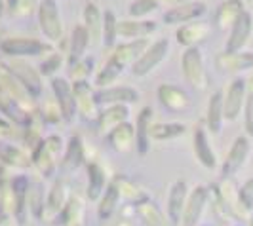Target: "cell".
Masks as SVG:
<instances>
[{"instance_id":"816d5d0a","label":"cell","mask_w":253,"mask_h":226,"mask_svg":"<svg viewBox=\"0 0 253 226\" xmlns=\"http://www.w3.org/2000/svg\"><path fill=\"white\" fill-rule=\"evenodd\" d=\"M244 129H246V135L253 137V93H248V99L244 105Z\"/></svg>"},{"instance_id":"836d02e7","label":"cell","mask_w":253,"mask_h":226,"mask_svg":"<svg viewBox=\"0 0 253 226\" xmlns=\"http://www.w3.org/2000/svg\"><path fill=\"white\" fill-rule=\"evenodd\" d=\"M244 12H246V4L242 0H223L217 6L215 15H213V23L217 25V29L227 31V29L234 25V21Z\"/></svg>"},{"instance_id":"9c48e42d","label":"cell","mask_w":253,"mask_h":226,"mask_svg":"<svg viewBox=\"0 0 253 226\" xmlns=\"http://www.w3.org/2000/svg\"><path fill=\"white\" fill-rule=\"evenodd\" d=\"M248 82L244 78H234L228 84L227 91H223V109H225V120L234 122L244 113V105L248 99Z\"/></svg>"},{"instance_id":"6f0895ef","label":"cell","mask_w":253,"mask_h":226,"mask_svg":"<svg viewBox=\"0 0 253 226\" xmlns=\"http://www.w3.org/2000/svg\"><path fill=\"white\" fill-rule=\"evenodd\" d=\"M250 226H253V211H252V217H250Z\"/></svg>"},{"instance_id":"f546056e","label":"cell","mask_w":253,"mask_h":226,"mask_svg":"<svg viewBox=\"0 0 253 226\" xmlns=\"http://www.w3.org/2000/svg\"><path fill=\"white\" fill-rule=\"evenodd\" d=\"M91 46L89 44V35L86 31L84 23H78L75 25L73 33H71V38H69V48H67V65L78 63L80 59L86 57V51Z\"/></svg>"},{"instance_id":"83f0119b","label":"cell","mask_w":253,"mask_h":226,"mask_svg":"<svg viewBox=\"0 0 253 226\" xmlns=\"http://www.w3.org/2000/svg\"><path fill=\"white\" fill-rule=\"evenodd\" d=\"M152 113L151 107H143L135 118V151L141 156H145L151 151V126H152Z\"/></svg>"},{"instance_id":"603a6c76","label":"cell","mask_w":253,"mask_h":226,"mask_svg":"<svg viewBox=\"0 0 253 226\" xmlns=\"http://www.w3.org/2000/svg\"><path fill=\"white\" fill-rule=\"evenodd\" d=\"M156 97H158V103L171 113H181L190 105L189 93L175 84H162L156 89Z\"/></svg>"},{"instance_id":"2e32d148","label":"cell","mask_w":253,"mask_h":226,"mask_svg":"<svg viewBox=\"0 0 253 226\" xmlns=\"http://www.w3.org/2000/svg\"><path fill=\"white\" fill-rule=\"evenodd\" d=\"M252 33H253V15L252 12L246 10L234 21V25L230 27L227 44H225V51H242L248 46V42L252 38Z\"/></svg>"},{"instance_id":"b9f144b4","label":"cell","mask_w":253,"mask_h":226,"mask_svg":"<svg viewBox=\"0 0 253 226\" xmlns=\"http://www.w3.org/2000/svg\"><path fill=\"white\" fill-rule=\"evenodd\" d=\"M189 2V0H135L129 6V17H147L154 10L160 8H173L177 4Z\"/></svg>"},{"instance_id":"f907efd6","label":"cell","mask_w":253,"mask_h":226,"mask_svg":"<svg viewBox=\"0 0 253 226\" xmlns=\"http://www.w3.org/2000/svg\"><path fill=\"white\" fill-rule=\"evenodd\" d=\"M238 198H240L242 207L252 213L253 211V177H250L242 187H238Z\"/></svg>"},{"instance_id":"277c9868","label":"cell","mask_w":253,"mask_h":226,"mask_svg":"<svg viewBox=\"0 0 253 226\" xmlns=\"http://www.w3.org/2000/svg\"><path fill=\"white\" fill-rule=\"evenodd\" d=\"M38 17V29L44 35L48 42H61L65 35L63 19L59 12V2L57 0H40L37 10Z\"/></svg>"},{"instance_id":"ac0fdd59","label":"cell","mask_w":253,"mask_h":226,"mask_svg":"<svg viewBox=\"0 0 253 226\" xmlns=\"http://www.w3.org/2000/svg\"><path fill=\"white\" fill-rule=\"evenodd\" d=\"M192 151L198 163L206 169H215L217 167V156L215 151L210 143V131L206 126H196L192 133Z\"/></svg>"},{"instance_id":"30bf717a","label":"cell","mask_w":253,"mask_h":226,"mask_svg":"<svg viewBox=\"0 0 253 226\" xmlns=\"http://www.w3.org/2000/svg\"><path fill=\"white\" fill-rule=\"evenodd\" d=\"M149 46H151L149 38L127 40V42H122V44H116L107 61L113 63L114 67H118L120 71H124V69H127V67H131V65L135 63Z\"/></svg>"},{"instance_id":"d6986e66","label":"cell","mask_w":253,"mask_h":226,"mask_svg":"<svg viewBox=\"0 0 253 226\" xmlns=\"http://www.w3.org/2000/svg\"><path fill=\"white\" fill-rule=\"evenodd\" d=\"M187 200H189V185H187V181L179 179L169 187L168 203H166V213H168L169 221L175 226L181 225V217H183V211H185Z\"/></svg>"},{"instance_id":"484cf974","label":"cell","mask_w":253,"mask_h":226,"mask_svg":"<svg viewBox=\"0 0 253 226\" xmlns=\"http://www.w3.org/2000/svg\"><path fill=\"white\" fill-rule=\"evenodd\" d=\"M129 118V109L127 105H109V107H103L97 120H95V126H97V133L105 135L109 131H113L116 126L127 122Z\"/></svg>"},{"instance_id":"ab89813d","label":"cell","mask_w":253,"mask_h":226,"mask_svg":"<svg viewBox=\"0 0 253 226\" xmlns=\"http://www.w3.org/2000/svg\"><path fill=\"white\" fill-rule=\"evenodd\" d=\"M120 200L122 198L118 194V188H116V185L111 181L109 187L103 192V196L97 200V217H99V221H109L116 213V209L120 205Z\"/></svg>"},{"instance_id":"ffe728a7","label":"cell","mask_w":253,"mask_h":226,"mask_svg":"<svg viewBox=\"0 0 253 226\" xmlns=\"http://www.w3.org/2000/svg\"><path fill=\"white\" fill-rule=\"evenodd\" d=\"M211 33V25L206 23V21H190V23H185V25H179L177 33H175V38L177 42L187 50V48H198L202 42L208 40Z\"/></svg>"},{"instance_id":"f5cc1de1","label":"cell","mask_w":253,"mask_h":226,"mask_svg":"<svg viewBox=\"0 0 253 226\" xmlns=\"http://www.w3.org/2000/svg\"><path fill=\"white\" fill-rule=\"evenodd\" d=\"M15 135V126L4 116H0V141H8Z\"/></svg>"},{"instance_id":"7bdbcfd3","label":"cell","mask_w":253,"mask_h":226,"mask_svg":"<svg viewBox=\"0 0 253 226\" xmlns=\"http://www.w3.org/2000/svg\"><path fill=\"white\" fill-rule=\"evenodd\" d=\"M44 120L42 116L38 114V111L33 113L29 124L25 127H21V139H23V145H25L29 151H33L38 143L44 139Z\"/></svg>"},{"instance_id":"d590c367","label":"cell","mask_w":253,"mask_h":226,"mask_svg":"<svg viewBox=\"0 0 253 226\" xmlns=\"http://www.w3.org/2000/svg\"><path fill=\"white\" fill-rule=\"evenodd\" d=\"M225 124V109H223V91L217 89L211 93L208 111H206V129L213 135H219Z\"/></svg>"},{"instance_id":"4fadbf2b","label":"cell","mask_w":253,"mask_h":226,"mask_svg":"<svg viewBox=\"0 0 253 226\" xmlns=\"http://www.w3.org/2000/svg\"><path fill=\"white\" fill-rule=\"evenodd\" d=\"M206 12H208V6L204 2L189 0V2L173 6V8H168L162 15V19H164L166 25H185V23L200 19L202 15H206Z\"/></svg>"},{"instance_id":"74e56055","label":"cell","mask_w":253,"mask_h":226,"mask_svg":"<svg viewBox=\"0 0 253 226\" xmlns=\"http://www.w3.org/2000/svg\"><path fill=\"white\" fill-rule=\"evenodd\" d=\"M113 183L116 185V188H118L120 198L126 200L127 203H131V205H137V203H141V201L149 200L147 190L143 188L139 183H135L133 179H129V177L116 175L113 179Z\"/></svg>"},{"instance_id":"e575fe53","label":"cell","mask_w":253,"mask_h":226,"mask_svg":"<svg viewBox=\"0 0 253 226\" xmlns=\"http://www.w3.org/2000/svg\"><path fill=\"white\" fill-rule=\"evenodd\" d=\"M35 111H27L23 105H19L17 101H13L12 97H8L4 91H0V114L10 120L13 126L25 127L31 120Z\"/></svg>"},{"instance_id":"52a82bcc","label":"cell","mask_w":253,"mask_h":226,"mask_svg":"<svg viewBox=\"0 0 253 226\" xmlns=\"http://www.w3.org/2000/svg\"><path fill=\"white\" fill-rule=\"evenodd\" d=\"M168 53H169V40L168 38H160V40L152 42L151 46L143 51L139 59L131 65V75L137 76V78L149 76L156 67L164 63Z\"/></svg>"},{"instance_id":"7402d4cb","label":"cell","mask_w":253,"mask_h":226,"mask_svg":"<svg viewBox=\"0 0 253 226\" xmlns=\"http://www.w3.org/2000/svg\"><path fill=\"white\" fill-rule=\"evenodd\" d=\"M97 101L101 107L109 105H131L139 101V91L129 86H109V88H99L95 91Z\"/></svg>"},{"instance_id":"5b68a950","label":"cell","mask_w":253,"mask_h":226,"mask_svg":"<svg viewBox=\"0 0 253 226\" xmlns=\"http://www.w3.org/2000/svg\"><path fill=\"white\" fill-rule=\"evenodd\" d=\"M181 71L185 80L198 91H204L210 84V73L200 48H187L181 55Z\"/></svg>"},{"instance_id":"c3c4849f","label":"cell","mask_w":253,"mask_h":226,"mask_svg":"<svg viewBox=\"0 0 253 226\" xmlns=\"http://www.w3.org/2000/svg\"><path fill=\"white\" fill-rule=\"evenodd\" d=\"M40 0H8V10L13 17H29L37 13Z\"/></svg>"},{"instance_id":"3957f363","label":"cell","mask_w":253,"mask_h":226,"mask_svg":"<svg viewBox=\"0 0 253 226\" xmlns=\"http://www.w3.org/2000/svg\"><path fill=\"white\" fill-rule=\"evenodd\" d=\"M0 51L8 57H46L51 51H55L53 44L48 40L27 37H10L0 42Z\"/></svg>"},{"instance_id":"f35d334b","label":"cell","mask_w":253,"mask_h":226,"mask_svg":"<svg viewBox=\"0 0 253 226\" xmlns=\"http://www.w3.org/2000/svg\"><path fill=\"white\" fill-rule=\"evenodd\" d=\"M46 194L48 190L44 188L42 181H29V188H27V207H29V215L33 219L40 221V215L46 203Z\"/></svg>"},{"instance_id":"ee69618b","label":"cell","mask_w":253,"mask_h":226,"mask_svg":"<svg viewBox=\"0 0 253 226\" xmlns=\"http://www.w3.org/2000/svg\"><path fill=\"white\" fill-rule=\"evenodd\" d=\"M118 42V17L113 10L103 12V46L114 48Z\"/></svg>"},{"instance_id":"bcb514c9","label":"cell","mask_w":253,"mask_h":226,"mask_svg":"<svg viewBox=\"0 0 253 226\" xmlns=\"http://www.w3.org/2000/svg\"><path fill=\"white\" fill-rule=\"evenodd\" d=\"M93 59L91 57H84L78 63L69 67V76L73 82H88L91 73H93Z\"/></svg>"},{"instance_id":"60d3db41","label":"cell","mask_w":253,"mask_h":226,"mask_svg":"<svg viewBox=\"0 0 253 226\" xmlns=\"http://www.w3.org/2000/svg\"><path fill=\"white\" fill-rule=\"evenodd\" d=\"M187 133L185 124L179 122H152L151 126V139L156 143H164V141H175L183 137Z\"/></svg>"},{"instance_id":"8d00e7d4","label":"cell","mask_w":253,"mask_h":226,"mask_svg":"<svg viewBox=\"0 0 253 226\" xmlns=\"http://www.w3.org/2000/svg\"><path fill=\"white\" fill-rule=\"evenodd\" d=\"M133 207H135V215L139 217V221L145 226H175L169 221L168 213H164L151 198L133 205Z\"/></svg>"},{"instance_id":"db71d44e","label":"cell","mask_w":253,"mask_h":226,"mask_svg":"<svg viewBox=\"0 0 253 226\" xmlns=\"http://www.w3.org/2000/svg\"><path fill=\"white\" fill-rule=\"evenodd\" d=\"M6 10H8V0H0V17L4 15Z\"/></svg>"},{"instance_id":"8fae6325","label":"cell","mask_w":253,"mask_h":226,"mask_svg":"<svg viewBox=\"0 0 253 226\" xmlns=\"http://www.w3.org/2000/svg\"><path fill=\"white\" fill-rule=\"evenodd\" d=\"M208 205H210V187L198 185L196 188H192V192H189V200L179 226H198Z\"/></svg>"},{"instance_id":"9a60e30c","label":"cell","mask_w":253,"mask_h":226,"mask_svg":"<svg viewBox=\"0 0 253 226\" xmlns=\"http://www.w3.org/2000/svg\"><path fill=\"white\" fill-rule=\"evenodd\" d=\"M0 91H4L8 97L17 101L19 105H23L27 111H37L35 109V101L31 97V93L23 88V84L12 75V71L4 63H0Z\"/></svg>"},{"instance_id":"6da1fadb","label":"cell","mask_w":253,"mask_h":226,"mask_svg":"<svg viewBox=\"0 0 253 226\" xmlns=\"http://www.w3.org/2000/svg\"><path fill=\"white\" fill-rule=\"evenodd\" d=\"M65 151V141L61 135H46L38 143L37 147L31 151L33 158V167L38 171L42 179H53L59 165H61V156Z\"/></svg>"},{"instance_id":"11a10c76","label":"cell","mask_w":253,"mask_h":226,"mask_svg":"<svg viewBox=\"0 0 253 226\" xmlns=\"http://www.w3.org/2000/svg\"><path fill=\"white\" fill-rule=\"evenodd\" d=\"M248 91H250V93H253V75L250 76V80H248Z\"/></svg>"},{"instance_id":"7dc6e473","label":"cell","mask_w":253,"mask_h":226,"mask_svg":"<svg viewBox=\"0 0 253 226\" xmlns=\"http://www.w3.org/2000/svg\"><path fill=\"white\" fill-rule=\"evenodd\" d=\"M38 114L42 116L44 124H50V126H55V124H59V122L63 120V114H61V109H59L55 97L44 101V103H42V109L38 111Z\"/></svg>"},{"instance_id":"d4e9b609","label":"cell","mask_w":253,"mask_h":226,"mask_svg":"<svg viewBox=\"0 0 253 226\" xmlns=\"http://www.w3.org/2000/svg\"><path fill=\"white\" fill-rule=\"evenodd\" d=\"M10 187L13 192V221L17 225H25L29 219V207H27V188H29V177L13 175L10 179Z\"/></svg>"},{"instance_id":"8992f818","label":"cell","mask_w":253,"mask_h":226,"mask_svg":"<svg viewBox=\"0 0 253 226\" xmlns=\"http://www.w3.org/2000/svg\"><path fill=\"white\" fill-rule=\"evenodd\" d=\"M6 67L12 71V75L23 84V88L31 93L33 99H40L42 97V91H44V84H42V78L44 76L40 75L35 65H31L27 59L23 57H10L6 61Z\"/></svg>"},{"instance_id":"5bb4252c","label":"cell","mask_w":253,"mask_h":226,"mask_svg":"<svg viewBox=\"0 0 253 226\" xmlns=\"http://www.w3.org/2000/svg\"><path fill=\"white\" fill-rule=\"evenodd\" d=\"M51 93L57 101L61 114H63V122H73L76 116V103H75V91H73V82H69L67 78L61 76H53L50 82Z\"/></svg>"},{"instance_id":"f6af8a7d","label":"cell","mask_w":253,"mask_h":226,"mask_svg":"<svg viewBox=\"0 0 253 226\" xmlns=\"http://www.w3.org/2000/svg\"><path fill=\"white\" fill-rule=\"evenodd\" d=\"M63 63H65L63 53H59V51L55 50V51H51L50 55L42 57V61H40V65H38V71H40V75L42 76L53 78V76L61 71Z\"/></svg>"},{"instance_id":"f1b7e54d","label":"cell","mask_w":253,"mask_h":226,"mask_svg":"<svg viewBox=\"0 0 253 226\" xmlns=\"http://www.w3.org/2000/svg\"><path fill=\"white\" fill-rule=\"evenodd\" d=\"M86 162V149H84V141L80 135H73L65 143V151L61 156V167L65 171H76L80 169Z\"/></svg>"},{"instance_id":"d6a6232c","label":"cell","mask_w":253,"mask_h":226,"mask_svg":"<svg viewBox=\"0 0 253 226\" xmlns=\"http://www.w3.org/2000/svg\"><path fill=\"white\" fill-rule=\"evenodd\" d=\"M61 226H88V205L86 200L75 192L61 215Z\"/></svg>"},{"instance_id":"44dd1931","label":"cell","mask_w":253,"mask_h":226,"mask_svg":"<svg viewBox=\"0 0 253 226\" xmlns=\"http://www.w3.org/2000/svg\"><path fill=\"white\" fill-rule=\"evenodd\" d=\"M158 29V23L145 17H129L118 21V38L126 40H141V38L151 37Z\"/></svg>"},{"instance_id":"e0dca14e","label":"cell","mask_w":253,"mask_h":226,"mask_svg":"<svg viewBox=\"0 0 253 226\" xmlns=\"http://www.w3.org/2000/svg\"><path fill=\"white\" fill-rule=\"evenodd\" d=\"M0 163L4 167H12L17 171H27L33 167L31 152L25 147L13 145L10 141H0Z\"/></svg>"},{"instance_id":"7a4b0ae2","label":"cell","mask_w":253,"mask_h":226,"mask_svg":"<svg viewBox=\"0 0 253 226\" xmlns=\"http://www.w3.org/2000/svg\"><path fill=\"white\" fill-rule=\"evenodd\" d=\"M71 194L73 192H71V187H69V181L65 177H55L50 190H48V194H46V203H44V209H42V215H40V223L42 225H57V223H61V215H63L67 203H69Z\"/></svg>"},{"instance_id":"1f68e13d","label":"cell","mask_w":253,"mask_h":226,"mask_svg":"<svg viewBox=\"0 0 253 226\" xmlns=\"http://www.w3.org/2000/svg\"><path fill=\"white\" fill-rule=\"evenodd\" d=\"M86 173H88V188H86V198L89 201H97L103 196L105 188L109 187V177L107 171L99 162L86 163Z\"/></svg>"},{"instance_id":"4316f807","label":"cell","mask_w":253,"mask_h":226,"mask_svg":"<svg viewBox=\"0 0 253 226\" xmlns=\"http://www.w3.org/2000/svg\"><path fill=\"white\" fill-rule=\"evenodd\" d=\"M107 143L114 152L118 154H126L135 149V124H131L129 120L116 126L113 131L107 133Z\"/></svg>"},{"instance_id":"681fc988","label":"cell","mask_w":253,"mask_h":226,"mask_svg":"<svg viewBox=\"0 0 253 226\" xmlns=\"http://www.w3.org/2000/svg\"><path fill=\"white\" fill-rule=\"evenodd\" d=\"M124 71H120V69H116L114 65H111L109 61H105L103 65V69L95 75V86L97 88H109V86H113L114 82L122 76Z\"/></svg>"},{"instance_id":"cb8c5ba5","label":"cell","mask_w":253,"mask_h":226,"mask_svg":"<svg viewBox=\"0 0 253 226\" xmlns=\"http://www.w3.org/2000/svg\"><path fill=\"white\" fill-rule=\"evenodd\" d=\"M215 67L221 73H244L253 69V51H223L215 57Z\"/></svg>"},{"instance_id":"9f6ffc18","label":"cell","mask_w":253,"mask_h":226,"mask_svg":"<svg viewBox=\"0 0 253 226\" xmlns=\"http://www.w3.org/2000/svg\"><path fill=\"white\" fill-rule=\"evenodd\" d=\"M116 226H133V225H131V223H127L126 219H122V221H120V223H118Z\"/></svg>"},{"instance_id":"7c38bea8","label":"cell","mask_w":253,"mask_h":226,"mask_svg":"<svg viewBox=\"0 0 253 226\" xmlns=\"http://www.w3.org/2000/svg\"><path fill=\"white\" fill-rule=\"evenodd\" d=\"M252 154V143L248 135H240L234 139L230 151L227 152L225 160L221 163V175L223 177H234L242 167L246 165L248 158Z\"/></svg>"},{"instance_id":"ba28073f","label":"cell","mask_w":253,"mask_h":226,"mask_svg":"<svg viewBox=\"0 0 253 226\" xmlns=\"http://www.w3.org/2000/svg\"><path fill=\"white\" fill-rule=\"evenodd\" d=\"M73 91H75L76 114L84 122H95L101 113V105L89 82H73Z\"/></svg>"},{"instance_id":"4dcf8cb0","label":"cell","mask_w":253,"mask_h":226,"mask_svg":"<svg viewBox=\"0 0 253 226\" xmlns=\"http://www.w3.org/2000/svg\"><path fill=\"white\" fill-rule=\"evenodd\" d=\"M82 23L89 35V44H103V12L95 2H88L82 12Z\"/></svg>"}]
</instances>
